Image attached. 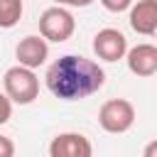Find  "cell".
<instances>
[{"label":"cell","mask_w":157,"mask_h":157,"mask_svg":"<svg viewBox=\"0 0 157 157\" xmlns=\"http://www.w3.org/2000/svg\"><path fill=\"white\" fill-rule=\"evenodd\" d=\"M47 88L61 101H81L98 93L105 83V71L86 56L64 54L44 74Z\"/></svg>","instance_id":"cell-1"},{"label":"cell","mask_w":157,"mask_h":157,"mask_svg":"<svg viewBox=\"0 0 157 157\" xmlns=\"http://www.w3.org/2000/svg\"><path fill=\"white\" fill-rule=\"evenodd\" d=\"M2 86H5V96L17 105H29L39 96V78H37L34 69H27L22 64L10 66L5 71Z\"/></svg>","instance_id":"cell-2"},{"label":"cell","mask_w":157,"mask_h":157,"mask_svg":"<svg viewBox=\"0 0 157 157\" xmlns=\"http://www.w3.org/2000/svg\"><path fill=\"white\" fill-rule=\"evenodd\" d=\"M98 123L105 132L110 135H120V132H128L135 123V108L130 101L125 98H110L101 105L98 110Z\"/></svg>","instance_id":"cell-3"},{"label":"cell","mask_w":157,"mask_h":157,"mask_svg":"<svg viewBox=\"0 0 157 157\" xmlns=\"http://www.w3.org/2000/svg\"><path fill=\"white\" fill-rule=\"evenodd\" d=\"M76 29V20L74 15L61 7V5H54V7H47L39 17V34L49 42H66Z\"/></svg>","instance_id":"cell-4"},{"label":"cell","mask_w":157,"mask_h":157,"mask_svg":"<svg viewBox=\"0 0 157 157\" xmlns=\"http://www.w3.org/2000/svg\"><path fill=\"white\" fill-rule=\"evenodd\" d=\"M93 52L101 61H118L125 56L128 52V39L120 29H113V27H105L101 32H96L93 37Z\"/></svg>","instance_id":"cell-5"},{"label":"cell","mask_w":157,"mask_h":157,"mask_svg":"<svg viewBox=\"0 0 157 157\" xmlns=\"http://www.w3.org/2000/svg\"><path fill=\"white\" fill-rule=\"evenodd\" d=\"M15 56H17V64H22L27 69H39L49 56V44L42 34H27L17 42Z\"/></svg>","instance_id":"cell-6"},{"label":"cell","mask_w":157,"mask_h":157,"mask_svg":"<svg viewBox=\"0 0 157 157\" xmlns=\"http://www.w3.org/2000/svg\"><path fill=\"white\" fill-rule=\"evenodd\" d=\"M125 61H128V69L140 76V78H150L157 74V47L155 44H137L132 49L125 52Z\"/></svg>","instance_id":"cell-7"},{"label":"cell","mask_w":157,"mask_h":157,"mask_svg":"<svg viewBox=\"0 0 157 157\" xmlns=\"http://www.w3.org/2000/svg\"><path fill=\"white\" fill-rule=\"evenodd\" d=\"M49 155L52 157H91L93 147L88 137H83L81 132H61L52 140Z\"/></svg>","instance_id":"cell-8"},{"label":"cell","mask_w":157,"mask_h":157,"mask_svg":"<svg viewBox=\"0 0 157 157\" xmlns=\"http://www.w3.org/2000/svg\"><path fill=\"white\" fill-rule=\"evenodd\" d=\"M130 10V27L137 34L152 37L157 32V0H137Z\"/></svg>","instance_id":"cell-9"},{"label":"cell","mask_w":157,"mask_h":157,"mask_svg":"<svg viewBox=\"0 0 157 157\" xmlns=\"http://www.w3.org/2000/svg\"><path fill=\"white\" fill-rule=\"evenodd\" d=\"M25 12V2L22 0H0V27L10 29L20 22Z\"/></svg>","instance_id":"cell-10"},{"label":"cell","mask_w":157,"mask_h":157,"mask_svg":"<svg viewBox=\"0 0 157 157\" xmlns=\"http://www.w3.org/2000/svg\"><path fill=\"white\" fill-rule=\"evenodd\" d=\"M101 5H103L108 12H125V10L132 5V0H101Z\"/></svg>","instance_id":"cell-11"},{"label":"cell","mask_w":157,"mask_h":157,"mask_svg":"<svg viewBox=\"0 0 157 157\" xmlns=\"http://www.w3.org/2000/svg\"><path fill=\"white\" fill-rule=\"evenodd\" d=\"M10 118H12V101L5 93H0V125H5Z\"/></svg>","instance_id":"cell-12"},{"label":"cell","mask_w":157,"mask_h":157,"mask_svg":"<svg viewBox=\"0 0 157 157\" xmlns=\"http://www.w3.org/2000/svg\"><path fill=\"white\" fill-rule=\"evenodd\" d=\"M15 155V142L5 135H0V157H12Z\"/></svg>","instance_id":"cell-13"},{"label":"cell","mask_w":157,"mask_h":157,"mask_svg":"<svg viewBox=\"0 0 157 157\" xmlns=\"http://www.w3.org/2000/svg\"><path fill=\"white\" fill-rule=\"evenodd\" d=\"M56 5H69V7H88L93 0H54Z\"/></svg>","instance_id":"cell-14"}]
</instances>
